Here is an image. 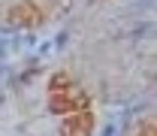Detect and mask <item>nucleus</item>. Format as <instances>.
<instances>
[{"instance_id": "obj_1", "label": "nucleus", "mask_w": 157, "mask_h": 136, "mask_svg": "<svg viewBox=\"0 0 157 136\" xmlns=\"http://www.w3.org/2000/svg\"><path fill=\"white\" fill-rule=\"evenodd\" d=\"M48 109L55 115H73L82 109H91V97L67 73H55L48 79Z\"/></svg>"}, {"instance_id": "obj_4", "label": "nucleus", "mask_w": 157, "mask_h": 136, "mask_svg": "<svg viewBox=\"0 0 157 136\" xmlns=\"http://www.w3.org/2000/svg\"><path fill=\"white\" fill-rule=\"evenodd\" d=\"M136 136H157V130H154V124L148 121V124H142V130H139Z\"/></svg>"}, {"instance_id": "obj_3", "label": "nucleus", "mask_w": 157, "mask_h": 136, "mask_svg": "<svg viewBox=\"0 0 157 136\" xmlns=\"http://www.w3.org/2000/svg\"><path fill=\"white\" fill-rule=\"evenodd\" d=\"M9 21L15 27H39L42 24V12H39V6L33 0H21V3H15L9 9Z\"/></svg>"}, {"instance_id": "obj_2", "label": "nucleus", "mask_w": 157, "mask_h": 136, "mask_svg": "<svg viewBox=\"0 0 157 136\" xmlns=\"http://www.w3.org/2000/svg\"><path fill=\"white\" fill-rule=\"evenodd\" d=\"M94 133V112L91 109H82L73 115H63L60 124V136H91Z\"/></svg>"}]
</instances>
